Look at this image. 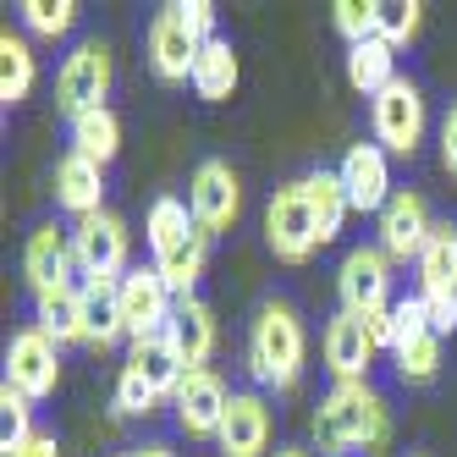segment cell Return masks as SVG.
Returning a JSON list of instances; mask_svg holds the SVG:
<instances>
[{
    "instance_id": "obj_1",
    "label": "cell",
    "mask_w": 457,
    "mask_h": 457,
    "mask_svg": "<svg viewBox=\"0 0 457 457\" xmlns=\"http://www.w3.org/2000/svg\"><path fill=\"white\" fill-rule=\"evenodd\" d=\"M309 430L320 452H331V457H358V452L380 457L391 446V408L370 380H342L314 403Z\"/></svg>"
},
{
    "instance_id": "obj_2",
    "label": "cell",
    "mask_w": 457,
    "mask_h": 457,
    "mask_svg": "<svg viewBox=\"0 0 457 457\" xmlns=\"http://www.w3.org/2000/svg\"><path fill=\"white\" fill-rule=\"evenodd\" d=\"M303 358H309V331H303V314L292 309L287 298L259 303L248 320V375L259 386H276L292 391L303 380Z\"/></svg>"
},
{
    "instance_id": "obj_3",
    "label": "cell",
    "mask_w": 457,
    "mask_h": 457,
    "mask_svg": "<svg viewBox=\"0 0 457 457\" xmlns=\"http://www.w3.org/2000/svg\"><path fill=\"white\" fill-rule=\"evenodd\" d=\"M370 127H375V144H380L386 154L413 160V154H419V144H424V127H430L419 83H413V78L386 83L375 100H370Z\"/></svg>"
},
{
    "instance_id": "obj_4",
    "label": "cell",
    "mask_w": 457,
    "mask_h": 457,
    "mask_svg": "<svg viewBox=\"0 0 457 457\" xmlns=\"http://www.w3.org/2000/svg\"><path fill=\"white\" fill-rule=\"evenodd\" d=\"M111 78H116L111 50H105L100 39H83L67 61H61V72H55V111L67 116V121H78V116H88V111H105Z\"/></svg>"
},
{
    "instance_id": "obj_5",
    "label": "cell",
    "mask_w": 457,
    "mask_h": 457,
    "mask_svg": "<svg viewBox=\"0 0 457 457\" xmlns=\"http://www.w3.org/2000/svg\"><path fill=\"white\" fill-rule=\"evenodd\" d=\"M265 248L281 259V265H309L314 259L320 232H314V210H309L303 177L270 193V204H265Z\"/></svg>"
},
{
    "instance_id": "obj_6",
    "label": "cell",
    "mask_w": 457,
    "mask_h": 457,
    "mask_svg": "<svg viewBox=\"0 0 457 457\" xmlns=\"http://www.w3.org/2000/svg\"><path fill=\"white\" fill-rule=\"evenodd\" d=\"M72 248H78V270L88 281H121L127 270V248H133V232L116 210H100V215H83L72 226Z\"/></svg>"
},
{
    "instance_id": "obj_7",
    "label": "cell",
    "mask_w": 457,
    "mask_h": 457,
    "mask_svg": "<svg viewBox=\"0 0 457 457\" xmlns=\"http://www.w3.org/2000/svg\"><path fill=\"white\" fill-rule=\"evenodd\" d=\"M6 386H17L28 403L55 397V386H61V347L39 331V325H22V331L6 342Z\"/></svg>"
},
{
    "instance_id": "obj_8",
    "label": "cell",
    "mask_w": 457,
    "mask_h": 457,
    "mask_svg": "<svg viewBox=\"0 0 457 457\" xmlns=\"http://www.w3.org/2000/svg\"><path fill=\"white\" fill-rule=\"evenodd\" d=\"M337 292H342V309L347 314H375L391 309V259L380 243H358L342 253V270H337Z\"/></svg>"
},
{
    "instance_id": "obj_9",
    "label": "cell",
    "mask_w": 457,
    "mask_h": 457,
    "mask_svg": "<svg viewBox=\"0 0 457 457\" xmlns=\"http://www.w3.org/2000/svg\"><path fill=\"white\" fill-rule=\"evenodd\" d=\"M187 210H193V220H199L210 237L232 232L237 215H243V182H237V171L226 166V160H204V166L193 171V182H187Z\"/></svg>"
},
{
    "instance_id": "obj_10",
    "label": "cell",
    "mask_w": 457,
    "mask_h": 457,
    "mask_svg": "<svg viewBox=\"0 0 457 457\" xmlns=\"http://www.w3.org/2000/svg\"><path fill=\"white\" fill-rule=\"evenodd\" d=\"M199 55H204V39L182 22L177 0H171V6H160L154 22H149V72L160 83H193Z\"/></svg>"
},
{
    "instance_id": "obj_11",
    "label": "cell",
    "mask_w": 457,
    "mask_h": 457,
    "mask_svg": "<svg viewBox=\"0 0 457 457\" xmlns=\"http://www.w3.org/2000/svg\"><path fill=\"white\" fill-rule=\"evenodd\" d=\"M375 220H380V248H386L391 265H408V259L419 265L424 243H430V232H436V220H430V204H424V193L397 187V193H391V204H386Z\"/></svg>"
},
{
    "instance_id": "obj_12",
    "label": "cell",
    "mask_w": 457,
    "mask_h": 457,
    "mask_svg": "<svg viewBox=\"0 0 457 457\" xmlns=\"http://www.w3.org/2000/svg\"><path fill=\"white\" fill-rule=\"evenodd\" d=\"M177 314V298H171V287L160 281L154 265H133L121 276V325H127V337H154V331H166Z\"/></svg>"
},
{
    "instance_id": "obj_13",
    "label": "cell",
    "mask_w": 457,
    "mask_h": 457,
    "mask_svg": "<svg viewBox=\"0 0 457 457\" xmlns=\"http://www.w3.org/2000/svg\"><path fill=\"white\" fill-rule=\"evenodd\" d=\"M337 177H342V187H347V204H353V215H380L386 204H391V154L380 149V144H353L347 154H342V166H337Z\"/></svg>"
},
{
    "instance_id": "obj_14",
    "label": "cell",
    "mask_w": 457,
    "mask_h": 457,
    "mask_svg": "<svg viewBox=\"0 0 457 457\" xmlns=\"http://www.w3.org/2000/svg\"><path fill=\"white\" fill-rule=\"evenodd\" d=\"M226 403H232V391H226V380L215 370H187L182 386H177V424L187 436H199V441H215L220 436V419H226Z\"/></svg>"
},
{
    "instance_id": "obj_15",
    "label": "cell",
    "mask_w": 457,
    "mask_h": 457,
    "mask_svg": "<svg viewBox=\"0 0 457 457\" xmlns=\"http://www.w3.org/2000/svg\"><path fill=\"white\" fill-rule=\"evenodd\" d=\"M270 403L259 397V391H232V403H226V419H220V457H265L270 452Z\"/></svg>"
},
{
    "instance_id": "obj_16",
    "label": "cell",
    "mask_w": 457,
    "mask_h": 457,
    "mask_svg": "<svg viewBox=\"0 0 457 457\" xmlns=\"http://www.w3.org/2000/svg\"><path fill=\"white\" fill-rule=\"evenodd\" d=\"M72 270H78L72 232H67V226H55V220H45L39 232L28 237V248H22V276H28V292H45V287L72 281Z\"/></svg>"
},
{
    "instance_id": "obj_17",
    "label": "cell",
    "mask_w": 457,
    "mask_h": 457,
    "mask_svg": "<svg viewBox=\"0 0 457 457\" xmlns=\"http://www.w3.org/2000/svg\"><path fill=\"white\" fill-rule=\"evenodd\" d=\"M375 342H370V331H364V320L358 314H337L331 325H325V370L337 375V386L342 380H370V364H375Z\"/></svg>"
},
{
    "instance_id": "obj_18",
    "label": "cell",
    "mask_w": 457,
    "mask_h": 457,
    "mask_svg": "<svg viewBox=\"0 0 457 457\" xmlns=\"http://www.w3.org/2000/svg\"><path fill=\"white\" fill-rule=\"evenodd\" d=\"M55 204L72 220L100 215L105 210V166H94L83 154H61L55 160Z\"/></svg>"
},
{
    "instance_id": "obj_19",
    "label": "cell",
    "mask_w": 457,
    "mask_h": 457,
    "mask_svg": "<svg viewBox=\"0 0 457 457\" xmlns=\"http://www.w3.org/2000/svg\"><path fill=\"white\" fill-rule=\"evenodd\" d=\"M127 364H133L160 397H177V386H182V375H187V364H182V353H177V342H171V325L166 331H154V337H138L133 347H127Z\"/></svg>"
},
{
    "instance_id": "obj_20",
    "label": "cell",
    "mask_w": 457,
    "mask_h": 457,
    "mask_svg": "<svg viewBox=\"0 0 457 457\" xmlns=\"http://www.w3.org/2000/svg\"><path fill=\"white\" fill-rule=\"evenodd\" d=\"M34 325H39V331H45L55 347L83 342V287L61 281V287L34 292Z\"/></svg>"
},
{
    "instance_id": "obj_21",
    "label": "cell",
    "mask_w": 457,
    "mask_h": 457,
    "mask_svg": "<svg viewBox=\"0 0 457 457\" xmlns=\"http://www.w3.org/2000/svg\"><path fill=\"white\" fill-rule=\"evenodd\" d=\"M121 325V281H83V347H116Z\"/></svg>"
},
{
    "instance_id": "obj_22",
    "label": "cell",
    "mask_w": 457,
    "mask_h": 457,
    "mask_svg": "<svg viewBox=\"0 0 457 457\" xmlns=\"http://www.w3.org/2000/svg\"><path fill=\"white\" fill-rule=\"evenodd\" d=\"M215 309L204 298H182L177 314H171V342L182 353L187 370H210V353H215Z\"/></svg>"
},
{
    "instance_id": "obj_23",
    "label": "cell",
    "mask_w": 457,
    "mask_h": 457,
    "mask_svg": "<svg viewBox=\"0 0 457 457\" xmlns=\"http://www.w3.org/2000/svg\"><path fill=\"white\" fill-rule=\"evenodd\" d=\"M419 298H457V226L436 220L430 243L419 253Z\"/></svg>"
},
{
    "instance_id": "obj_24",
    "label": "cell",
    "mask_w": 457,
    "mask_h": 457,
    "mask_svg": "<svg viewBox=\"0 0 457 457\" xmlns=\"http://www.w3.org/2000/svg\"><path fill=\"white\" fill-rule=\"evenodd\" d=\"M303 187H309V210H314L320 248H325V243H337V237H342V226H347V215H353L342 177H337V171H309V177H303Z\"/></svg>"
},
{
    "instance_id": "obj_25",
    "label": "cell",
    "mask_w": 457,
    "mask_h": 457,
    "mask_svg": "<svg viewBox=\"0 0 457 457\" xmlns=\"http://www.w3.org/2000/svg\"><path fill=\"white\" fill-rule=\"evenodd\" d=\"M403 72H397V50H391L386 39H364V45H353L347 50V83L358 88V94H375L386 88V83H397Z\"/></svg>"
},
{
    "instance_id": "obj_26",
    "label": "cell",
    "mask_w": 457,
    "mask_h": 457,
    "mask_svg": "<svg viewBox=\"0 0 457 457\" xmlns=\"http://www.w3.org/2000/svg\"><path fill=\"white\" fill-rule=\"evenodd\" d=\"M193 94L210 100V105H220V100H232V94H237V50L226 45V39L204 45L199 67H193Z\"/></svg>"
},
{
    "instance_id": "obj_27",
    "label": "cell",
    "mask_w": 457,
    "mask_h": 457,
    "mask_svg": "<svg viewBox=\"0 0 457 457\" xmlns=\"http://www.w3.org/2000/svg\"><path fill=\"white\" fill-rule=\"evenodd\" d=\"M72 154L94 160V166H111V160L121 154V121H116L111 105H105V111H88V116L72 121Z\"/></svg>"
},
{
    "instance_id": "obj_28",
    "label": "cell",
    "mask_w": 457,
    "mask_h": 457,
    "mask_svg": "<svg viewBox=\"0 0 457 457\" xmlns=\"http://www.w3.org/2000/svg\"><path fill=\"white\" fill-rule=\"evenodd\" d=\"M34 78H39L34 45L6 28V34H0V100H6V105H22L28 94H34Z\"/></svg>"
},
{
    "instance_id": "obj_29",
    "label": "cell",
    "mask_w": 457,
    "mask_h": 457,
    "mask_svg": "<svg viewBox=\"0 0 457 457\" xmlns=\"http://www.w3.org/2000/svg\"><path fill=\"white\" fill-rule=\"evenodd\" d=\"M391 358H397V375L408 386H424L441 375V337L436 331H419V337H403L397 347H391Z\"/></svg>"
},
{
    "instance_id": "obj_30",
    "label": "cell",
    "mask_w": 457,
    "mask_h": 457,
    "mask_svg": "<svg viewBox=\"0 0 457 457\" xmlns=\"http://www.w3.org/2000/svg\"><path fill=\"white\" fill-rule=\"evenodd\" d=\"M331 28L353 45H364V39H380V0H337L331 6Z\"/></svg>"
},
{
    "instance_id": "obj_31",
    "label": "cell",
    "mask_w": 457,
    "mask_h": 457,
    "mask_svg": "<svg viewBox=\"0 0 457 457\" xmlns=\"http://www.w3.org/2000/svg\"><path fill=\"white\" fill-rule=\"evenodd\" d=\"M17 12H22V28L39 34V39H61V34H72V22H78L72 0H22Z\"/></svg>"
},
{
    "instance_id": "obj_32",
    "label": "cell",
    "mask_w": 457,
    "mask_h": 457,
    "mask_svg": "<svg viewBox=\"0 0 457 457\" xmlns=\"http://www.w3.org/2000/svg\"><path fill=\"white\" fill-rule=\"evenodd\" d=\"M28 436H34V403L0 380V452H17Z\"/></svg>"
},
{
    "instance_id": "obj_33",
    "label": "cell",
    "mask_w": 457,
    "mask_h": 457,
    "mask_svg": "<svg viewBox=\"0 0 457 457\" xmlns=\"http://www.w3.org/2000/svg\"><path fill=\"white\" fill-rule=\"evenodd\" d=\"M160 403H166V397H160V391H154L133 364H121V375H116V413H121V419H149Z\"/></svg>"
},
{
    "instance_id": "obj_34",
    "label": "cell",
    "mask_w": 457,
    "mask_h": 457,
    "mask_svg": "<svg viewBox=\"0 0 457 457\" xmlns=\"http://www.w3.org/2000/svg\"><path fill=\"white\" fill-rule=\"evenodd\" d=\"M419 22H424V6L419 0H380V39L391 50H403L419 39Z\"/></svg>"
},
{
    "instance_id": "obj_35",
    "label": "cell",
    "mask_w": 457,
    "mask_h": 457,
    "mask_svg": "<svg viewBox=\"0 0 457 457\" xmlns=\"http://www.w3.org/2000/svg\"><path fill=\"white\" fill-rule=\"evenodd\" d=\"M177 12H182V22H187L204 45L220 39V34H215V6H210V0H177Z\"/></svg>"
},
{
    "instance_id": "obj_36",
    "label": "cell",
    "mask_w": 457,
    "mask_h": 457,
    "mask_svg": "<svg viewBox=\"0 0 457 457\" xmlns=\"http://www.w3.org/2000/svg\"><path fill=\"white\" fill-rule=\"evenodd\" d=\"M424 314H430V331L446 342L457 331V298H424Z\"/></svg>"
},
{
    "instance_id": "obj_37",
    "label": "cell",
    "mask_w": 457,
    "mask_h": 457,
    "mask_svg": "<svg viewBox=\"0 0 457 457\" xmlns=\"http://www.w3.org/2000/svg\"><path fill=\"white\" fill-rule=\"evenodd\" d=\"M441 166H446V177L457 182V105L441 116Z\"/></svg>"
},
{
    "instance_id": "obj_38",
    "label": "cell",
    "mask_w": 457,
    "mask_h": 457,
    "mask_svg": "<svg viewBox=\"0 0 457 457\" xmlns=\"http://www.w3.org/2000/svg\"><path fill=\"white\" fill-rule=\"evenodd\" d=\"M0 457H61V441H55V436H45V430H34L17 452H0Z\"/></svg>"
},
{
    "instance_id": "obj_39",
    "label": "cell",
    "mask_w": 457,
    "mask_h": 457,
    "mask_svg": "<svg viewBox=\"0 0 457 457\" xmlns=\"http://www.w3.org/2000/svg\"><path fill=\"white\" fill-rule=\"evenodd\" d=\"M127 452H133V457H177L166 441H144V446H127Z\"/></svg>"
},
{
    "instance_id": "obj_40",
    "label": "cell",
    "mask_w": 457,
    "mask_h": 457,
    "mask_svg": "<svg viewBox=\"0 0 457 457\" xmlns=\"http://www.w3.org/2000/svg\"><path fill=\"white\" fill-rule=\"evenodd\" d=\"M276 457H309V452H303V446H281Z\"/></svg>"
}]
</instances>
